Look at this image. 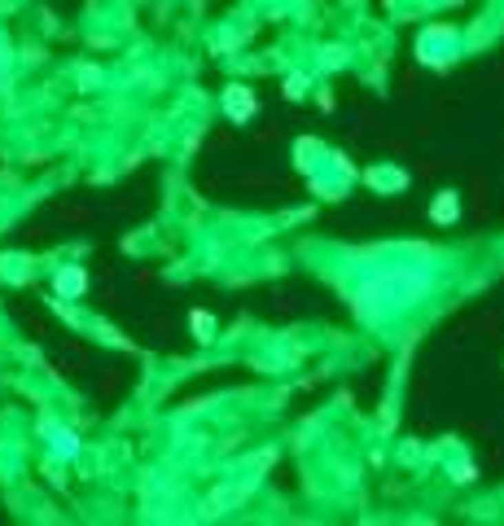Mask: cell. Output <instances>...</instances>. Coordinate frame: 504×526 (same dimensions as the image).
Returning a JSON list of instances; mask_svg holds the SVG:
<instances>
[{"label":"cell","mask_w":504,"mask_h":526,"mask_svg":"<svg viewBox=\"0 0 504 526\" xmlns=\"http://www.w3.org/2000/svg\"><path fill=\"white\" fill-rule=\"evenodd\" d=\"M53 439H57V452H62V456H70V452H75V439H70L66 430H53Z\"/></svg>","instance_id":"1"},{"label":"cell","mask_w":504,"mask_h":526,"mask_svg":"<svg viewBox=\"0 0 504 526\" xmlns=\"http://www.w3.org/2000/svg\"><path fill=\"white\" fill-rule=\"evenodd\" d=\"M452 215H456V202H452V198L434 202V220H452Z\"/></svg>","instance_id":"2"},{"label":"cell","mask_w":504,"mask_h":526,"mask_svg":"<svg viewBox=\"0 0 504 526\" xmlns=\"http://www.w3.org/2000/svg\"><path fill=\"white\" fill-rule=\"evenodd\" d=\"M79 285H83V277H79V272H66V277H62V294H75Z\"/></svg>","instance_id":"3"}]
</instances>
